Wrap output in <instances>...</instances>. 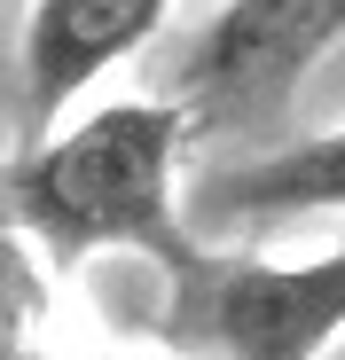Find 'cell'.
Wrapping results in <instances>:
<instances>
[{
	"mask_svg": "<svg viewBox=\"0 0 345 360\" xmlns=\"http://www.w3.org/2000/svg\"><path fill=\"white\" fill-rule=\"evenodd\" d=\"M172 16V0H32L24 39H16V71H24V126L55 134L63 110L102 79L134 63Z\"/></svg>",
	"mask_w": 345,
	"mask_h": 360,
	"instance_id": "cell-4",
	"label": "cell"
},
{
	"mask_svg": "<svg viewBox=\"0 0 345 360\" xmlns=\"http://www.w3.org/2000/svg\"><path fill=\"white\" fill-rule=\"evenodd\" d=\"M47 251L8 219L0 227V360H63L55 352V290Z\"/></svg>",
	"mask_w": 345,
	"mask_h": 360,
	"instance_id": "cell-6",
	"label": "cell"
},
{
	"mask_svg": "<svg viewBox=\"0 0 345 360\" xmlns=\"http://www.w3.org/2000/svg\"><path fill=\"white\" fill-rule=\"evenodd\" d=\"M345 337V235L314 259L196 251L165 274L149 345L165 360H322Z\"/></svg>",
	"mask_w": 345,
	"mask_h": 360,
	"instance_id": "cell-2",
	"label": "cell"
},
{
	"mask_svg": "<svg viewBox=\"0 0 345 360\" xmlns=\"http://www.w3.org/2000/svg\"><path fill=\"white\" fill-rule=\"evenodd\" d=\"M345 39V0H220L172 55L165 94L189 134H259L299 102L314 63Z\"/></svg>",
	"mask_w": 345,
	"mask_h": 360,
	"instance_id": "cell-3",
	"label": "cell"
},
{
	"mask_svg": "<svg viewBox=\"0 0 345 360\" xmlns=\"http://www.w3.org/2000/svg\"><path fill=\"white\" fill-rule=\"evenodd\" d=\"M322 212H345V126L220 165L196 180V204H189V219L204 227H282V219H322Z\"/></svg>",
	"mask_w": 345,
	"mask_h": 360,
	"instance_id": "cell-5",
	"label": "cell"
},
{
	"mask_svg": "<svg viewBox=\"0 0 345 360\" xmlns=\"http://www.w3.org/2000/svg\"><path fill=\"white\" fill-rule=\"evenodd\" d=\"M189 141L196 134L172 94L94 102L87 117L39 134L8 165V219L55 266L126 251V259H149L157 274H172L204 251L189 227V204H181Z\"/></svg>",
	"mask_w": 345,
	"mask_h": 360,
	"instance_id": "cell-1",
	"label": "cell"
}]
</instances>
